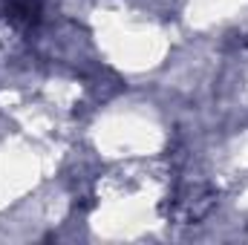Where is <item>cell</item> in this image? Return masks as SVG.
Listing matches in <instances>:
<instances>
[{"mask_svg": "<svg viewBox=\"0 0 248 245\" xmlns=\"http://www.w3.org/2000/svg\"><path fill=\"white\" fill-rule=\"evenodd\" d=\"M44 0H6V15L17 26H35L41 20Z\"/></svg>", "mask_w": 248, "mask_h": 245, "instance_id": "cell-1", "label": "cell"}]
</instances>
